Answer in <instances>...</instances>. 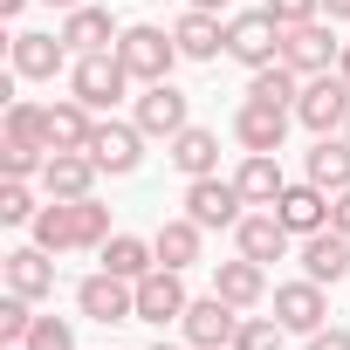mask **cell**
<instances>
[{"mask_svg":"<svg viewBox=\"0 0 350 350\" xmlns=\"http://www.w3.org/2000/svg\"><path fill=\"white\" fill-rule=\"evenodd\" d=\"M110 241V206L90 193V200H49L35 213V247L49 254H96Z\"/></svg>","mask_w":350,"mask_h":350,"instance_id":"1","label":"cell"},{"mask_svg":"<svg viewBox=\"0 0 350 350\" xmlns=\"http://www.w3.org/2000/svg\"><path fill=\"white\" fill-rule=\"evenodd\" d=\"M117 62L131 69V83H172V62H179V42H172L165 28L137 21L117 35Z\"/></svg>","mask_w":350,"mask_h":350,"instance_id":"2","label":"cell"},{"mask_svg":"<svg viewBox=\"0 0 350 350\" xmlns=\"http://www.w3.org/2000/svg\"><path fill=\"white\" fill-rule=\"evenodd\" d=\"M8 55H14V76H21V83H55V76H69V62H76V49L62 42V28H21V35L8 42Z\"/></svg>","mask_w":350,"mask_h":350,"instance_id":"3","label":"cell"},{"mask_svg":"<svg viewBox=\"0 0 350 350\" xmlns=\"http://www.w3.org/2000/svg\"><path fill=\"white\" fill-rule=\"evenodd\" d=\"M295 124H309L316 137L343 131V124H350V76H343V69L309 76V83H302V96H295Z\"/></svg>","mask_w":350,"mask_h":350,"instance_id":"4","label":"cell"},{"mask_svg":"<svg viewBox=\"0 0 350 350\" xmlns=\"http://www.w3.org/2000/svg\"><path fill=\"white\" fill-rule=\"evenodd\" d=\"M227 55L254 76V69H268V62H282V21L268 14V8H254V14H234L227 21Z\"/></svg>","mask_w":350,"mask_h":350,"instance_id":"5","label":"cell"},{"mask_svg":"<svg viewBox=\"0 0 350 350\" xmlns=\"http://www.w3.org/2000/svg\"><path fill=\"white\" fill-rule=\"evenodd\" d=\"M76 309H83L90 323H103V329H110V323H137V282L96 268V275L76 282Z\"/></svg>","mask_w":350,"mask_h":350,"instance_id":"6","label":"cell"},{"mask_svg":"<svg viewBox=\"0 0 350 350\" xmlns=\"http://www.w3.org/2000/svg\"><path fill=\"white\" fill-rule=\"evenodd\" d=\"M241 316H247V309H234V302L213 288V295H193V302H186L179 329H186V343H193V350H234V329H241Z\"/></svg>","mask_w":350,"mask_h":350,"instance_id":"7","label":"cell"},{"mask_svg":"<svg viewBox=\"0 0 350 350\" xmlns=\"http://www.w3.org/2000/svg\"><path fill=\"white\" fill-rule=\"evenodd\" d=\"M131 124L144 131V137H179L186 124H193V96L179 90V83H144V96L131 103Z\"/></svg>","mask_w":350,"mask_h":350,"instance_id":"8","label":"cell"},{"mask_svg":"<svg viewBox=\"0 0 350 350\" xmlns=\"http://www.w3.org/2000/svg\"><path fill=\"white\" fill-rule=\"evenodd\" d=\"M336 55H343V42H336V21H302V28H282V62L309 83V76H323V69H336Z\"/></svg>","mask_w":350,"mask_h":350,"instance_id":"9","label":"cell"},{"mask_svg":"<svg viewBox=\"0 0 350 350\" xmlns=\"http://www.w3.org/2000/svg\"><path fill=\"white\" fill-rule=\"evenodd\" d=\"M69 90H76L90 110H110V103L131 90V69L117 62V49H103V55H76V62H69Z\"/></svg>","mask_w":350,"mask_h":350,"instance_id":"10","label":"cell"},{"mask_svg":"<svg viewBox=\"0 0 350 350\" xmlns=\"http://www.w3.org/2000/svg\"><path fill=\"white\" fill-rule=\"evenodd\" d=\"M110 179H131V172L144 165V131L137 124H117V117H96V131H90V144H83Z\"/></svg>","mask_w":350,"mask_h":350,"instance_id":"11","label":"cell"},{"mask_svg":"<svg viewBox=\"0 0 350 350\" xmlns=\"http://www.w3.org/2000/svg\"><path fill=\"white\" fill-rule=\"evenodd\" d=\"M186 213L206 227V234H220V227H241V213H247V200H241V186L234 179H186Z\"/></svg>","mask_w":350,"mask_h":350,"instance_id":"12","label":"cell"},{"mask_svg":"<svg viewBox=\"0 0 350 350\" xmlns=\"http://www.w3.org/2000/svg\"><path fill=\"white\" fill-rule=\"evenodd\" d=\"M288 124H295V110H282V103H254V96H241V110H234V137H241V151H282V144H288Z\"/></svg>","mask_w":350,"mask_h":350,"instance_id":"13","label":"cell"},{"mask_svg":"<svg viewBox=\"0 0 350 350\" xmlns=\"http://www.w3.org/2000/svg\"><path fill=\"white\" fill-rule=\"evenodd\" d=\"M96 179H103V165H96L90 151H49V165H42L35 186H42L49 200H90Z\"/></svg>","mask_w":350,"mask_h":350,"instance_id":"14","label":"cell"},{"mask_svg":"<svg viewBox=\"0 0 350 350\" xmlns=\"http://www.w3.org/2000/svg\"><path fill=\"white\" fill-rule=\"evenodd\" d=\"M275 316H282V329L288 336H309V329H323L329 323V295H323V282H282L275 288Z\"/></svg>","mask_w":350,"mask_h":350,"instance_id":"15","label":"cell"},{"mask_svg":"<svg viewBox=\"0 0 350 350\" xmlns=\"http://www.w3.org/2000/svg\"><path fill=\"white\" fill-rule=\"evenodd\" d=\"M186 302H193V295H186V275H179V268H151V275L137 282V323H158V329H165V323L186 316Z\"/></svg>","mask_w":350,"mask_h":350,"instance_id":"16","label":"cell"},{"mask_svg":"<svg viewBox=\"0 0 350 350\" xmlns=\"http://www.w3.org/2000/svg\"><path fill=\"white\" fill-rule=\"evenodd\" d=\"M0 275H8V288L14 295H28V302H49L55 295V254L49 247H14V254H0Z\"/></svg>","mask_w":350,"mask_h":350,"instance_id":"17","label":"cell"},{"mask_svg":"<svg viewBox=\"0 0 350 350\" xmlns=\"http://www.w3.org/2000/svg\"><path fill=\"white\" fill-rule=\"evenodd\" d=\"M172 42H179L186 62H220L227 55V21L206 14V8H186L179 21H172Z\"/></svg>","mask_w":350,"mask_h":350,"instance_id":"18","label":"cell"},{"mask_svg":"<svg viewBox=\"0 0 350 350\" xmlns=\"http://www.w3.org/2000/svg\"><path fill=\"white\" fill-rule=\"evenodd\" d=\"M288 241H295V234L275 220V206H254V213H241V227H234V247H241L247 261H261V268H268V261H282V254H288Z\"/></svg>","mask_w":350,"mask_h":350,"instance_id":"19","label":"cell"},{"mask_svg":"<svg viewBox=\"0 0 350 350\" xmlns=\"http://www.w3.org/2000/svg\"><path fill=\"white\" fill-rule=\"evenodd\" d=\"M302 179L323 186L329 200L350 186V137H343V131H329V137H316V144L302 151Z\"/></svg>","mask_w":350,"mask_h":350,"instance_id":"20","label":"cell"},{"mask_svg":"<svg viewBox=\"0 0 350 350\" xmlns=\"http://www.w3.org/2000/svg\"><path fill=\"white\" fill-rule=\"evenodd\" d=\"M117 14L110 8H90V0H83V8H69L62 14V42L76 49V55H103V49H117Z\"/></svg>","mask_w":350,"mask_h":350,"instance_id":"21","label":"cell"},{"mask_svg":"<svg viewBox=\"0 0 350 350\" xmlns=\"http://www.w3.org/2000/svg\"><path fill=\"white\" fill-rule=\"evenodd\" d=\"M275 220H282L295 241H309V234H323V227H329V193L302 179V186H288V193L275 200Z\"/></svg>","mask_w":350,"mask_h":350,"instance_id":"22","label":"cell"},{"mask_svg":"<svg viewBox=\"0 0 350 350\" xmlns=\"http://www.w3.org/2000/svg\"><path fill=\"white\" fill-rule=\"evenodd\" d=\"M213 288H220L234 309H261V302H268V268H261V261H247V254L213 261Z\"/></svg>","mask_w":350,"mask_h":350,"instance_id":"23","label":"cell"},{"mask_svg":"<svg viewBox=\"0 0 350 350\" xmlns=\"http://www.w3.org/2000/svg\"><path fill=\"white\" fill-rule=\"evenodd\" d=\"M302 275L309 282H350V234H336V227H323V234H309L302 241Z\"/></svg>","mask_w":350,"mask_h":350,"instance_id":"24","label":"cell"},{"mask_svg":"<svg viewBox=\"0 0 350 350\" xmlns=\"http://www.w3.org/2000/svg\"><path fill=\"white\" fill-rule=\"evenodd\" d=\"M165 158L186 172V179H213L220 172V131H206V124H186L179 137L165 144Z\"/></svg>","mask_w":350,"mask_h":350,"instance_id":"25","label":"cell"},{"mask_svg":"<svg viewBox=\"0 0 350 350\" xmlns=\"http://www.w3.org/2000/svg\"><path fill=\"white\" fill-rule=\"evenodd\" d=\"M234 186H241V200H247V206H275V200L288 193L282 158H275V151H247V158L234 165Z\"/></svg>","mask_w":350,"mask_h":350,"instance_id":"26","label":"cell"},{"mask_svg":"<svg viewBox=\"0 0 350 350\" xmlns=\"http://www.w3.org/2000/svg\"><path fill=\"white\" fill-rule=\"evenodd\" d=\"M151 247H158V268H193L200 261V247H206V227L193 220V213H179V220H165L158 234H151Z\"/></svg>","mask_w":350,"mask_h":350,"instance_id":"27","label":"cell"},{"mask_svg":"<svg viewBox=\"0 0 350 350\" xmlns=\"http://www.w3.org/2000/svg\"><path fill=\"white\" fill-rule=\"evenodd\" d=\"M90 131H96V110H90L83 96L49 103V151H83V144H90Z\"/></svg>","mask_w":350,"mask_h":350,"instance_id":"28","label":"cell"},{"mask_svg":"<svg viewBox=\"0 0 350 350\" xmlns=\"http://www.w3.org/2000/svg\"><path fill=\"white\" fill-rule=\"evenodd\" d=\"M96 254H103V268H110V275H124V282H144V275L158 268V247H151L144 234H110Z\"/></svg>","mask_w":350,"mask_h":350,"instance_id":"29","label":"cell"},{"mask_svg":"<svg viewBox=\"0 0 350 350\" xmlns=\"http://www.w3.org/2000/svg\"><path fill=\"white\" fill-rule=\"evenodd\" d=\"M247 96H254V103H282V110H295L302 76H295L288 62H268V69H254V76H247Z\"/></svg>","mask_w":350,"mask_h":350,"instance_id":"30","label":"cell"},{"mask_svg":"<svg viewBox=\"0 0 350 350\" xmlns=\"http://www.w3.org/2000/svg\"><path fill=\"white\" fill-rule=\"evenodd\" d=\"M35 186L28 179H0V227H35Z\"/></svg>","mask_w":350,"mask_h":350,"instance_id":"31","label":"cell"},{"mask_svg":"<svg viewBox=\"0 0 350 350\" xmlns=\"http://www.w3.org/2000/svg\"><path fill=\"white\" fill-rule=\"evenodd\" d=\"M282 316H241V329H234V350H282Z\"/></svg>","mask_w":350,"mask_h":350,"instance_id":"32","label":"cell"},{"mask_svg":"<svg viewBox=\"0 0 350 350\" xmlns=\"http://www.w3.org/2000/svg\"><path fill=\"white\" fill-rule=\"evenodd\" d=\"M28 329H35V302L8 288V302H0V343H28Z\"/></svg>","mask_w":350,"mask_h":350,"instance_id":"33","label":"cell"},{"mask_svg":"<svg viewBox=\"0 0 350 350\" xmlns=\"http://www.w3.org/2000/svg\"><path fill=\"white\" fill-rule=\"evenodd\" d=\"M28 350H76V329H69L62 316H35V329H28Z\"/></svg>","mask_w":350,"mask_h":350,"instance_id":"34","label":"cell"},{"mask_svg":"<svg viewBox=\"0 0 350 350\" xmlns=\"http://www.w3.org/2000/svg\"><path fill=\"white\" fill-rule=\"evenodd\" d=\"M261 8L282 21V28H302V21H323V0H261Z\"/></svg>","mask_w":350,"mask_h":350,"instance_id":"35","label":"cell"},{"mask_svg":"<svg viewBox=\"0 0 350 350\" xmlns=\"http://www.w3.org/2000/svg\"><path fill=\"white\" fill-rule=\"evenodd\" d=\"M309 350H350V329L343 323H323V329H309Z\"/></svg>","mask_w":350,"mask_h":350,"instance_id":"36","label":"cell"},{"mask_svg":"<svg viewBox=\"0 0 350 350\" xmlns=\"http://www.w3.org/2000/svg\"><path fill=\"white\" fill-rule=\"evenodd\" d=\"M329 227H336V234H350V186L329 200Z\"/></svg>","mask_w":350,"mask_h":350,"instance_id":"37","label":"cell"},{"mask_svg":"<svg viewBox=\"0 0 350 350\" xmlns=\"http://www.w3.org/2000/svg\"><path fill=\"white\" fill-rule=\"evenodd\" d=\"M186 8H206V14H234V0H186Z\"/></svg>","mask_w":350,"mask_h":350,"instance_id":"38","label":"cell"},{"mask_svg":"<svg viewBox=\"0 0 350 350\" xmlns=\"http://www.w3.org/2000/svg\"><path fill=\"white\" fill-rule=\"evenodd\" d=\"M323 14L329 21H350V0H323Z\"/></svg>","mask_w":350,"mask_h":350,"instance_id":"39","label":"cell"},{"mask_svg":"<svg viewBox=\"0 0 350 350\" xmlns=\"http://www.w3.org/2000/svg\"><path fill=\"white\" fill-rule=\"evenodd\" d=\"M21 8H28V0H0V21H14V14H21Z\"/></svg>","mask_w":350,"mask_h":350,"instance_id":"40","label":"cell"},{"mask_svg":"<svg viewBox=\"0 0 350 350\" xmlns=\"http://www.w3.org/2000/svg\"><path fill=\"white\" fill-rule=\"evenodd\" d=\"M42 8H62V14H69V8H83V0H42Z\"/></svg>","mask_w":350,"mask_h":350,"instance_id":"41","label":"cell"},{"mask_svg":"<svg viewBox=\"0 0 350 350\" xmlns=\"http://www.w3.org/2000/svg\"><path fill=\"white\" fill-rule=\"evenodd\" d=\"M336 69H343V76H350V42H343V55H336Z\"/></svg>","mask_w":350,"mask_h":350,"instance_id":"42","label":"cell"},{"mask_svg":"<svg viewBox=\"0 0 350 350\" xmlns=\"http://www.w3.org/2000/svg\"><path fill=\"white\" fill-rule=\"evenodd\" d=\"M151 350H186V343H165V336H158V343H151Z\"/></svg>","mask_w":350,"mask_h":350,"instance_id":"43","label":"cell"},{"mask_svg":"<svg viewBox=\"0 0 350 350\" xmlns=\"http://www.w3.org/2000/svg\"><path fill=\"white\" fill-rule=\"evenodd\" d=\"M343 137H350V124H343Z\"/></svg>","mask_w":350,"mask_h":350,"instance_id":"44","label":"cell"}]
</instances>
